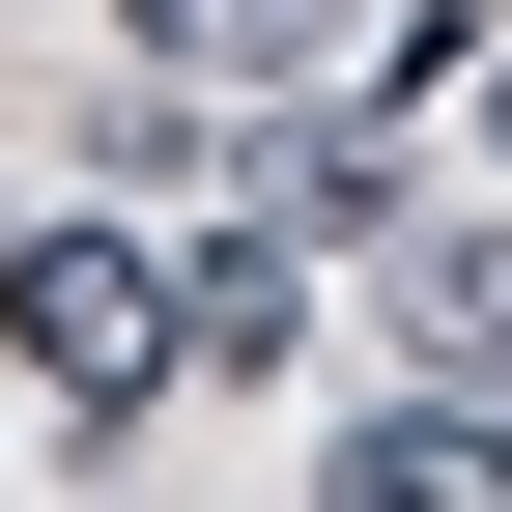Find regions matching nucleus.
<instances>
[{"mask_svg":"<svg viewBox=\"0 0 512 512\" xmlns=\"http://www.w3.org/2000/svg\"><path fill=\"white\" fill-rule=\"evenodd\" d=\"M313 512H512V399H370V427H313Z\"/></svg>","mask_w":512,"mask_h":512,"instance_id":"obj_2","label":"nucleus"},{"mask_svg":"<svg viewBox=\"0 0 512 512\" xmlns=\"http://www.w3.org/2000/svg\"><path fill=\"white\" fill-rule=\"evenodd\" d=\"M484 171H512V57H484Z\"/></svg>","mask_w":512,"mask_h":512,"instance_id":"obj_6","label":"nucleus"},{"mask_svg":"<svg viewBox=\"0 0 512 512\" xmlns=\"http://www.w3.org/2000/svg\"><path fill=\"white\" fill-rule=\"evenodd\" d=\"M285 313H313V228H285V200L171 256V342H200V370H256V342H285Z\"/></svg>","mask_w":512,"mask_h":512,"instance_id":"obj_4","label":"nucleus"},{"mask_svg":"<svg viewBox=\"0 0 512 512\" xmlns=\"http://www.w3.org/2000/svg\"><path fill=\"white\" fill-rule=\"evenodd\" d=\"M0 342H29L86 427H143L171 370H200V342H171V256H114V228H0Z\"/></svg>","mask_w":512,"mask_h":512,"instance_id":"obj_1","label":"nucleus"},{"mask_svg":"<svg viewBox=\"0 0 512 512\" xmlns=\"http://www.w3.org/2000/svg\"><path fill=\"white\" fill-rule=\"evenodd\" d=\"M399 342L427 370H512V228H399Z\"/></svg>","mask_w":512,"mask_h":512,"instance_id":"obj_5","label":"nucleus"},{"mask_svg":"<svg viewBox=\"0 0 512 512\" xmlns=\"http://www.w3.org/2000/svg\"><path fill=\"white\" fill-rule=\"evenodd\" d=\"M114 29H143L171 86H342V57H370V0H114Z\"/></svg>","mask_w":512,"mask_h":512,"instance_id":"obj_3","label":"nucleus"}]
</instances>
